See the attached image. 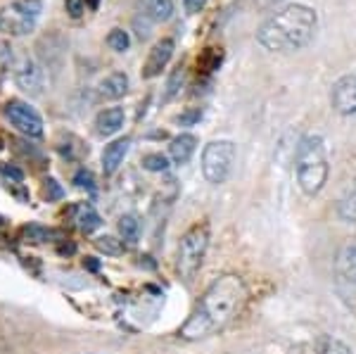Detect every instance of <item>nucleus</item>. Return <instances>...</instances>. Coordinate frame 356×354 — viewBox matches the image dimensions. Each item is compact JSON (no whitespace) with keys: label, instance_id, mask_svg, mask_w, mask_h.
Wrapping results in <instances>:
<instances>
[{"label":"nucleus","instance_id":"obj_1","mask_svg":"<svg viewBox=\"0 0 356 354\" xmlns=\"http://www.w3.org/2000/svg\"><path fill=\"white\" fill-rule=\"evenodd\" d=\"M245 304H247L245 281L240 276H235V273H226V276L217 278L204 291L195 312L181 326V333L178 335L186 337V340H202V337L214 335L217 331H224L233 319H237V314L245 309Z\"/></svg>","mask_w":356,"mask_h":354},{"label":"nucleus","instance_id":"obj_2","mask_svg":"<svg viewBox=\"0 0 356 354\" xmlns=\"http://www.w3.org/2000/svg\"><path fill=\"white\" fill-rule=\"evenodd\" d=\"M318 12L304 3H288L261 21L257 43L268 52H297L314 41Z\"/></svg>","mask_w":356,"mask_h":354},{"label":"nucleus","instance_id":"obj_3","mask_svg":"<svg viewBox=\"0 0 356 354\" xmlns=\"http://www.w3.org/2000/svg\"><path fill=\"white\" fill-rule=\"evenodd\" d=\"M295 171L297 184H299L304 195L314 197L323 190V186L328 184V174H330L328 148L323 136L309 133V136L301 138L295 153Z\"/></svg>","mask_w":356,"mask_h":354},{"label":"nucleus","instance_id":"obj_4","mask_svg":"<svg viewBox=\"0 0 356 354\" xmlns=\"http://www.w3.org/2000/svg\"><path fill=\"white\" fill-rule=\"evenodd\" d=\"M207 248H209V228L204 224H197V226L188 228L183 233L176 252V269L186 283H192V278L197 276L199 266L204 262V255H207Z\"/></svg>","mask_w":356,"mask_h":354},{"label":"nucleus","instance_id":"obj_5","mask_svg":"<svg viewBox=\"0 0 356 354\" xmlns=\"http://www.w3.org/2000/svg\"><path fill=\"white\" fill-rule=\"evenodd\" d=\"M235 143L233 141H212L207 143L202 150V176L207 179V184L221 186L228 181L230 171H233L235 164Z\"/></svg>","mask_w":356,"mask_h":354},{"label":"nucleus","instance_id":"obj_6","mask_svg":"<svg viewBox=\"0 0 356 354\" xmlns=\"http://www.w3.org/2000/svg\"><path fill=\"white\" fill-rule=\"evenodd\" d=\"M41 14V0H17L0 10V31L10 36H26L34 31Z\"/></svg>","mask_w":356,"mask_h":354},{"label":"nucleus","instance_id":"obj_7","mask_svg":"<svg viewBox=\"0 0 356 354\" xmlns=\"http://www.w3.org/2000/svg\"><path fill=\"white\" fill-rule=\"evenodd\" d=\"M5 117H8L10 124L17 128V131L24 133V136H29V138H41L43 136V119L29 103L10 100V103L5 105Z\"/></svg>","mask_w":356,"mask_h":354},{"label":"nucleus","instance_id":"obj_8","mask_svg":"<svg viewBox=\"0 0 356 354\" xmlns=\"http://www.w3.org/2000/svg\"><path fill=\"white\" fill-rule=\"evenodd\" d=\"M14 83L19 86L24 93L29 95H41L43 88H46V72L34 57L24 55L14 62Z\"/></svg>","mask_w":356,"mask_h":354},{"label":"nucleus","instance_id":"obj_9","mask_svg":"<svg viewBox=\"0 0 356 354\" xmlns=\"http://www.w3.org/2000/svg\"><path fill=\"white\" fill-rule=\"evenodd\" d=\"M330 105L337 115H356V74H344L330 88Z\"/></svg>","mask_w":356,"mask_h":354},{"label":"nucleus","instance_id":"obj_10","mask_svg":"<svg viewBox=\"0 0 356 354\" xmlns=\"http://www.w3.org/2000/svg\"><path fill=\"white\" fill-rule=\"evenodd\" d=\"M174 41L171 39H161L152 46L148 60L143 64V79H155L161 74V69H166V64L174 57Z\"/></svg>","mask_w":356,"mask_h":354},{"label":"nucleus","instance_id":"obj_11","mask_svg":"<svg viewBox=\"0 0 356 354\" xmlns=\"http://www.w3.org/2000/svg\"><path fill=\"white\" fill-rule=\"evenodd\" d=\"M128 150H131V138H117V141H112L110 146L105 148V153H102V171H105V176H112L117 174V169L123 164V159H126Z\"/></svg>","mask_w":356,"mask_h":354},{"label":"nucleus","instance_id":"obj_12","mask_svg":"<svg viewBox=\"0 0 356 354\" xmlns=\"http://www.w3.org/2000/svg\"><path fill=\"white\" fill-rule=\"evenodd\" d=\"M123 121H126V115H123L121 107H110V110H102L98 117H95V131L102 138H110L119 133L123 128Z\"/></svg>","mask_w":356,"mask_h":354},{"label":"nucleus","instance_id":"obj_13","mask_svg":"<svg viewBox=\"0 0 356 354\" xmlns=\"http://www.w3.org/2000/svg\"><path fill=\"white\" fill-rule=\"evenodd\" d=\"M197 150V138L192 133H181L169 143V159L174 164H186Z\"/></svg>","mask_w":356,"mask_h":354},{"label":"nucleus","instance_id":"obj_14","mask_svg":"<svg viewBox=\"0 0 356 354\" xmlns=\"http://www.w3.org/2000/svg\"><path fill=\"white\" fill-rule=\"evenodd\" d=\"M337 273L342 283L356 288V243H347L337 255Z\"/></svg>","mask_w":356,"mask_h":354},{"label":"nucleus","instance_id":"obj_15","mask_svg":"<svg viewBox=\"0 0 356 354\" xmlns=\"http://www.w3.org/2000/svg\"><path fill=\"white\" fill-rule=\"evenodd\" d=\"M100 95L107 100H119L128 93V77L123 72H112L100 81Z\"/></svg>","mask_w":356,"mask_h":354},{"label":"nucleus","instance_id":"obj_16","mask_svg":"<svg viewBox=\"0 0 356 354\" xmlns=\"http://www.w3.org/2000/svg\"><path fill=\"white\" fill-rule=\"evenodd\" d=\"M138 3L143 17H148L150 21H169L176 12L174 0H138Z\"/></svg>","mask_w":356,"mask_h":354},{"label":"nucleus","instance_id":"obj_17","mask_svg":"<svg viewBox=\"0 0 356 354\" xmlns=\"http://www.w3.org/2000/svg\"><path fill=\"white\" fill-rule=\"evenodd\" d=\"M337 214L342 222H349V224H356V184L344 193V197L339 200L337 205Z\"/></svg>","mask_w":356,"mask_h":354},{"label":"nucleus","instance_id":"obj_18","mask_svg":"<svg viewBox=\"0 0 356 354\" xmlns=\"http://www.w3.org/2000/svg\"><path fill=\"white\" fill-rule=\"evenodd\" d=\"M77 222H79V228L83 230V233H93V230H98L102 226V219L100 214L95 212L93 207H81L79 214H77Z\"/></svg>","mask_w":356,"mask_h":354},{"label":"nucleus","instance_id":"obj_19","mask_svg":"<svg viewBox=\"0 0 356 354\" xmlns=\"http://www.w3.org/2000/svg\"><path fill=\"white\" fill-rule=\"evenodd\" d=\"M119 233H121V240H126V243H138L140 222L133 214H123V217L119 219Z\"/></svg>","mask_w":356,"mask_h":354},{"label":"nucleus","instance_id":"obj_20","mask_svg":"<svg viewBox=\"0 0 356 354\" xmlns=\"http://www.w3.org/2000/svg\"><path fill=\"white\" fill-rule=\"evenodd\" d=\"M95 248L110 257H119L123 255V240H117L115 235H100V238L95 240Z\"/></svg>","mask_w":356,"mask_h":354},{"label":"nucleus","instance_id":"obj_21","mask_svg":"<svg viewBox=\"0 0 356 354\" xmlns=\"http://www.w3.org/2000/svg\"><path fill=\"white\" fill-rule=\"evenodd\" d=\"M107 46L115 52H126L128 48H131V36L123 29H112L110 36H107Z\"/></svg>","mask_w":356,"mask_h":354},{"label":"nucleus","instance_id":"obj_22","mask_svg":"<svg viewBox=\"0 0 356 354\" xmlns=\"http://www.w3.org/2000/svg\"><path fill=\"white\" fill-rule=\"evenodd\" d=\"M183 79H186V72H183V67L174 69V74L169 77V81H166V93H164V103H169V100H174L178 93H181V86H183Z\"/></svg>","mask_w":356,"mask_h":354},{"label":"nucleus","instance_id":"obj_23","mask_svg":"<svg viewBox=\"0 0 356 354\" xmlns=\"http://www.w3.org/2000/svg\"><path fill=\"white\" fill-rule=\"evenodd\" d=\"M143 169L148 171H166L169 169V157L161 153H150L143 157Z\"/></svg>","mask_w":356,"mask_h":354},{"label":"nucleus","instance_id":"obj_24","mask_svg":"<svg viewBox=\"0 0 356 354\" xmlns=\"http://www.w3.org/2000/svg\"><path fill=\"white\" fill-rule=\"evenodd\" d=\"M199 119H202V110H199V107H190V110L181 112V115L176 117V121L181 126H195Z\"/></svg>","mask_w":356,"mask_h":354},{"label":"nucleus","instance_id":"obj_25","mask_svg":"<svg viewBox=\"0 0 356 354\" xmlns=\"http://www.w3.org/2000/svg\"><path fill=\"white\" fill-rule=\"evenodd\" d=\"M74 184H77L79 188H86L88 193L95 190V179L88 169H79L77 174H74Z\"/></svg>","mask_w":356,"mask_h":354},{"label":"nucleus","instance_id":"obj_26","mask_svg":"<svg viewBox=\"0 0 356 354\" xmlns=\"http://www.w3.org/2000/svg\"><path fill=\"white\" fill-rule=\"evenodd\" d=\"M321 354H354L352 350H349L344 342H339V340H326V347H323V352Z\"/></svg>","mask_w":356,"mask_h":354},{"label":"nucleus","instance_id":"obj_27","mask_svg":"<svg viewBox=\"0 0 356 354\" xmlns=\"http://www.w3.org/2000/svg\"><path fill=\"white\" fill-rule=\"evenodd\" d=\"M64 8H67L69 17L79 19L86 12V0H64Z\"/></svg>","mask_w":356,"mask_h":354},{"label":"nucleus","instance_id":"obj_28","mask_svg":"<svg viewBox=\"0 0 356 354\" xmlns=\"http://www.w3.org/2000/svg\"><path fill=\"white\" fill-rule=\"evenodd\" d=\"M10 60H12V48L5 41H0V74H5V69L10 67Z\"/></svg>","mask_w":356,"mask_h":354},{"label":"nucleus","instance_id":"obj_29","mask_svg":"<svg viewBox=\"0 0 356 354\" xmlns=\"http://www.w3.org/2000/svg\"><path fill=\"white\" fill-rule=\"evenodd\" d=\"M46 197H48V200H57V197H62V188L57 186L55 179L46 181Z\"/></svg>","mask_w":356,"mask_h":354},{"label":"nucleus","instance_id":"obj_30","mask_svg":"<svg viewBox=\"0 0 356 354\" xmlns=\"http://www.w3.org/2000/svg\"><path fill=\"white\" fill-rule=\"evenodd\" d=\"M0 174H3V176H8V179H12V181H17V184H19L21 179H24V174H21L19 169L8 167V164H0Z\"/></svg>","mask_w":356,"mask_h":354},{"label":"nucleus","instance_id":"obj_31","mask_svg":"<svg viewBox=\"0 0 356 354\" xmlns=\"http://www.w3.org/2000/svg\"><path fill=\"white\" fill-rule=\"evenodd\" d=\"M183 5H186L188 12L195 14V12H199V10L204 8V5H207V0H183Z\"/></svg>","mask_w":356,"mask_h":354},{"label":"nucleus","instance_id":"obj_32","mask_svg":"<svg viewBox=\"0 0 356 354\" xmlns=\"http://www.w3.org/2000/svg\"><path fill=\"white\" fill-rule=\"evenodd\" d=\"M261 8H273V5H280V3H285V0H257Z\"/></svg>","mask_w":356,"mask_h":354},{"label":"nucleus","instance_id":"obj_33","mask_svg":"<svg viewBox=\"0 0 356 354\" xmlns=\"http://www.w3.org/2000/svg\"><path fill=\"white\" fill-rule=\"evenodd\" d=\"M88 269H93V271L98 269V262H95V259H90V262H88Z\"/></svg>","mask_w":356,"mask_h":354}]
</instances>
